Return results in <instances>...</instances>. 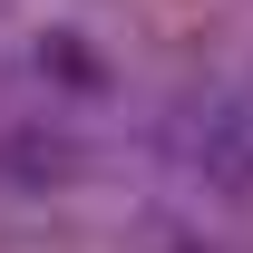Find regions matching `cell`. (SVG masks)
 <instances>
[{"mask_svg": "<svg viewBox=\"0 0 253 253\" xmlns=\"http://www.w3.org/2000/svg\"><path fill=\"white\" fill-rule=\"evenodd\" d=\"M166 156L185 166L195 185H224V195H244V185H253V88L195 97L185 117L166 126Z\"/></svg>", "mask_w": 253, "mask_h": 253, "instance_id": "6da1fadb", "label": "cell"}]
</instances>
